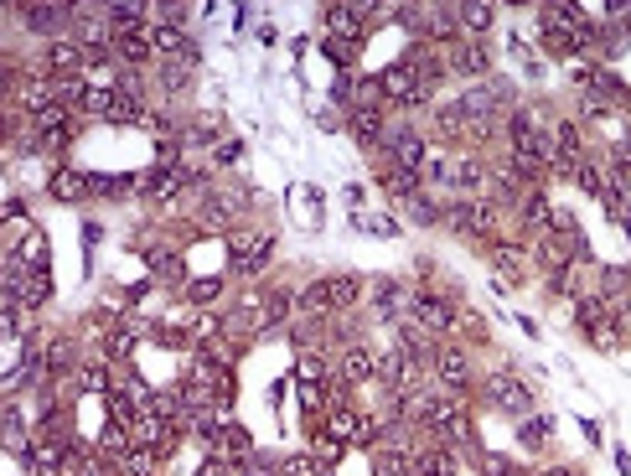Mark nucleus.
Masks as SVG:
<instances>
[{"instance_id": "20", "label": "nucleus", "mask_w": 631, "mask_h": 476, "mask_svg": "<svg viewBox=\"0 0 631 476\" xmlns=\"http://www.w3.org/2000/svg\"><path fill=\"white\" fill-rule=\"evenodd\" d=\"M492 270L502 275V285H523L533 264H528V254L518 244H492Z\"/></svg>"}, {"instance_id": "7", "label": "nucleus", "mask_w": 631, "mask_h": 476, "mask_svg": "<svg viewBox=\"0 0 631 476\" xmlns=\"http://www.w3.org/2000/svg\"><path fill=\"white\" fill-rule=\"evenodd\" d=\"M409 316L425 326L430 337H450V332H456V321H461V306H456V301H445V295H435V290H414Z\"/></svg>"}, {"instance_id": "5", "label": "nucleus", "mask_w": 631, "mask_h": 476, "mask_svg": "<svg viewBox=\"0 0 631 476\" xmlns=\"http://www.w3.org/2000/svg\"><path fill=\"white\" fill-rule=\"evenodd\" d=\"M482 394H487V404L497 414H513V420H528V414H533V389H528L518 373H492L482 383Z\"/></svg>"}, {"instance_id": "4", "label": "nucleus", "mask_w": 631, "mask_h": 476, "mask_svg": "<svg viewBox=\"0 0 631 476\" xmlns=\"http://www.w3.org/2000/svg\"><path fill=\"white\" fill-rule=\"evenodd\" d=\"M378 88H383V109H388V104H394V109H425V104H430V88L414 78L409 63L383 68V73H378Z\"/></svg>"}, {"instance_id": "32", "label": "nucleus", "mask_w": 631, "mask_h": 476, "mask_svg": "<svg viewBox=\"0 0 631 476\" xmlns=\"http://www.w3.org/2000/svg\"><path fill=\"white\" fill-rule=\"evenodd\" d=\"M414 466V451H404V445H378L373 451V476H409Z\"/></svg>"}, {"instance_id": "28", "label": "nucleus", "mask_w": 631, "mask_h": 476, "mask_svg": "<svg viewBox=\"0 0 631 476\" xmlns=\"http://www.w3.org/2000/svg\"><path fill=\"white\" fill-rule=\"evenodd\" d=\"M0 430H6V451L11 456H26V451H32V430H26V414L16 409V404H6V414H0Z\"/></svg>"}, {"instance_id": "49", "label": "nucleus", "mask_w": 631, "mask_h": 476, "mask_svg": "<svg viewBox=\"0 0 631 476\" xmlns=\"http://www.w3.org/2000/svg\"><path fill=\"white\" fill-rule=\"evenodd\" d=\"M611 166H616V171H626V176H631V130H626V135H616V140H611Z\"/></svg>"}, {"instance_id": "23", "label": "nucleus", "mask_w": 631, "mask_h": 476, "mask_svg": "<svg viewBox=\"0 0 631 476\" xmlns=\"http://www.w3.org/2000/svg\"><path fill=\"white\" fill-rule=\"evenodd\" d=\"M150 280H156V285H171V290H187L182 254H176V249H150Z\"/></svg>"}, {"instance_id": "42", "label": "nucleus", "mask_w": 631, "mask_h": 476, "mask_svg": "<svg viewBox=\"0 0 631 476\" xmlns=\"http://www.w3.org/2000/svg\"><path fill=\"white\" fill-rule=\"evenodd\" d=\"M295 378L300 383H326V378H332V373H326V357L316 347H306V352H300V363H295Z\"/></svg>"}, {"instance_id": "10", "label": "nucleus", "mask_w": 631, "mask_h": 476, "mask_svg": "<svg viewBox=\"0 0 631 476\" xmlns=\"http://www.w3.org/2000/svg\"><path fill=\"white\" fill-rule=\"evenodd\" d=\"M16 16H21L26 32L57 42V32H63L68 21H78V6H57V0H42V6H16Z\"/></svg>"}, {"instance_id": "50", "label": "nucleus", "mask_w": 631, "mask_h": 476, "mask_svg": "<svg viewBox=\"0 0 631 476\" xmlns=\"http://www.w3.org/2000/svg\"><path fill=\"white\" fill-rule=\"evenodd\" d=\"M409 213H414V223H440V213H445V207H435L425 192H419V197L409 202Z\"/></svg>"}, {"instance_id": "18", "label": "nucleus", "mask_w": 631, "mask_h": 476, "mask_svg": "<svg viewBox=\"0 0 631 476\" xmlns=\"http://www.w3.org/2000/svg\"><path fill=\"white\" fill-rule=\"evenodd\" d=\"M156 63V47H150V32H130V37H114V68H145Z\"/></svg>"}, {"instance_id": "36", "label": "nucleus", "mask_w": 631, "mask_h": 476, "mask_svg": "<svg viewBox=\"0 0 631 476\" xmlns=\"http://www.w3.org/2000/svg\"><path fill=\"white\" fill-rule=\"evenodd\" d=\"M47 301H52V275H47V270H32V275H26V285H21V306L37 311V306H47Z\"/></svg>"}, {"instance_id": "11", "label": "nucleus", "mask_w": 631, "mask_h": 476, "mask_svg": "<svg viewBox=\"0 0 631 476\" xmlns=\"http://www.w3.org/2000/svg\"><path fill=\"white\" fill-rule=\"evenodd\" d=\"M347 130H352V140L363 145L368 156H373V151H383V140H388V119H383V104H357V109L347 114Z\"/></svg>"}, {"instance_id": "53", "label": "nucleus", "mask_w": 631, "mask_h": 476, "mask_svg": "<svg viewBox=\"0 0 631 476\" xmlns=\"http://www.w3.org/2000/svg\"><path fill=\"white\" fill-rule=\"evenodd\" d=\"M616 321H621V332L631 337V295H626V301H616Z\"/></svg>"}, {"instance_id": "2", "label": "nucleus", "mask_w": 631, "mask_h": 476, "mask_svg": "<svg viewBox=\"0 0 631 476\" xmlns=\"http://www.w3.org/2000/svg\"><path fill=\"white\" fill-rule=\"evenodd\" d=\"M269 254H275V233H269V228H233L228 233V270L238 280L264 275Z\"/></svg>"}, {"instance_id": "12", "label": "nucleus", "mask_w": 631, "mask_h": 476, "mask_svg": "<svg viewBox=\"0 0 631 476\" xmlns=\"http://www.w3.org/2000/svg\"><path fill=\"white\" fill-rule=\"evenodd\" d=\"M337 378L352 383V389H357V383H373V378H378V352H373L368 342H347V347L337 352Z\"/></svg>"}, {"instance_id": "24", "label": "nucleus", "mask_w": 631, "mask_h": 476, "mask_svg": "<svg viewBox=\"0 0 631 476\" xmlns=\"http://www.w3.org/2000/svg\"><path fill=\"white\" fill-rule=\"evenodd\" d=\"M26 270H47L52 264V249H47V233L42 228H26V233H16V249H11Z\"/></svg>"}, {"instance_id": "22", "label": "nucleus", "mask_w": 631, "mask_h": 476, "mask_svg": "<svg viewBox=\"0 0 631 476\" xmlns=\"http://www.w3.org/2000/svg\"><path fill=\"white\" fill-rule=\"evenodd\" d=\"M456 16H461V37L482 42L492 32V21H497V6H487V0H466V6H456Z\"/></svg>"}, {"instance_id": "52", "label": "nucleus", "mask_w": 631, "mask_h": 476, "mask_svg": "<svg viewBox=\"0 0 631 476\" xmlns=\"http://www.w3.org/2000/svg\"><path fill=\"white\" fill-rule=\"evenodd\" d=\"M363 228H368V233H378V238H399V233H404L394 218H363Z\"/></svg>"}, {"instance_id": "41", "label": "nucleus", "mask_w": 631, "mask_h": 476, "mask_svg": "<svg viewBox=\"0 0 631 476\" xmlns=\"http://www.w3.org/2000/svg\"><path fill=\"white\" fill-rule=\"evenodd\" d=\"M326 430H332L337 440H357V430H363V414H357V409H332V414H326Z\"/></svg>"}, {"instance_id": "39", "label": "nucleus", "mask_w": 631, "mask_h": 476, "mask_svg": "<svg viewBox=\"0 0 631 476\" xmlns=\"http://www.w3.org/2000/svg\"><path fill=\"white\" fill-rule=\"evenodd\" d=\"M585 337H590V342H595L600 352H621V337H626V332H621V321H616V311H611L606 321H595Z\"/></svg>"}, {"instance_id": "6", "label": "nucleus", "mask_w": 631, "mask_h": 476, "mask_svg": "<svg viewBox=\"0 0 631 476\" xmlns=\"http://www.w3.org/2000/svg\"><path fill=\"white\" fill-rule=\"evenodd\" d=\"M445 187L461 192V197H487L492 166L482 156H471V151H456V156H445Z\"/></svg>"}, {"instance_id": "40", "label": "nucleus", "mask_w": 631, "mask_h": 476, "mask_svg": "<svg viewBox=\"0 0 631 476\" xmlns=\"http://www.w3.org/2000/svg\"><path fill=\"white\" fill-rule=\"evenodd\" d=\"M549 430H554V420H544V414H528L523 430H518L523 451H544V445H549Z\"/></svg>"}, {"instance_id": "29", "label": "nucleus", "mask_w": 631, "mask_h": 476, "mask_svg": "<svg viewBox=\"0 0 631 476\" xmlns=\"http://www.w3.org/2000/svg\"><path fill=\"white\" fill-rule=\"evenodd\" d=\"M538 42H544V52H549V57H569V63H575V57H585V52L575 47V37H569L564 26L544 21V16H538Z\"/></svg>"}, {"instance_id": "27", "label": "nucleus", "mask_w": 631, "mask_h": 476, "mask_svg": "<svg viewBox=\"0 0 631 476\" xmlns=\"http://www.w3.org/2000/svg\"><path fill=\"white\" fill-rule=\"evenodd\" d=\"M207 456H223V461L238 466V461H249V456H254V435H249L244 425H223V440H218Z\"/></svg>"}, {"instance_id": "38", "label": "nucleus", "mask_w": 631, "mask_h": 476, "mask_svg": "<svg viewBox=\"0 0 631 476\" xmlns=\"http://www.w3.org/2000/svg\"><path fill=\"white\" fill-rule=\"evenodd\" d=\"M311 456H316L321 466H337V461L347 456V440H337L332 430L321 425V430H316V440H311Z\"/></svg>"}, {"instance_id": "13", "label": "nucleus", "mask_w": 631, "mask_h": 476, "mask_svg": "<svg viewBox=\"0 0 631 476\" xmlns=\"http://www.w3.org/2000/svg\"><path fill=\"white\" fill-rule=\"evenodd\" d=\"M409 301H414V290L399 285V280H373V316L378 321H404L409 316Z\"/></svg>"}, {"instance_id": "43", "label": "nucleus", "mask_w": 631, "mask_h": 476, "mask_svg": "<svg viewBox=\"0 0 631 476\" xmlns=\"http://www.w3.org/2000/svg\"><path fill=\"white\" fill-rule=\"evenodd\" d=\"M140 192V176H94V197H130Z\"/></svg>"}, {"instance_id": "31", "label": "nucleus", "mask_w": 631, "mask_h": 476, "mask_svg": "<svg viewBox=\"0 0 631 476\" xmlns=\"http://www.w3.org/2000/svg\"><path fill=\"white\" fill-rule=\"evenodd\" d=\"M135 347H140V332H135L130 321H119L114 332L104 337V357H109V363H130V357H135Z\"/></svg>"}, {"instance_id": "48", "label": "nucleus", "mask_w": 631, "mask_h": 476, "mask_svg": "<svg viewBox=\"0 0 631 476\" xmlns=\"http://www.w3.org/2000/svg\"><path fill=\"white\" fill-rule=\"evenodd\" d=\"M213 161H218V166H238V161H244V140L228 135V140L218 145V151H213Z\"/></svg>"}, {"instance_id": "9", "label": "nucleus", "mask_w": 631, "mask_h": 476, "mask_svg": "<svg viewBox=\"0 0 631 476\" xmlns=\"http://www.w3.org/2000/svg\"><path fill=\"white\" fill-rule=\"evenodd\" d=\"M383 151H388V161L394 166H404V171H425V161H430V140L419 135V130H409V125H394L388 130V140H383Z\"/></svg>"}, {"instance_id": "34", "label": "nucleus", "mask_w": 631, "mask_h": 476, "mask_svg": "<svg viewBox=\"0 0 631 476\" xmlns=\"http://www.w3.org/2000/svg\"><path fill=\"white\" fill-rule=\"evenodd\" d=\"M435 135L450 140V145L466 140V114H461V104H435Z\"/></svg>"}, {"instance_id": "19", "label": "nucleus", "mask_w": 631, "mask_h": 476, "mask_svg": "<svg viewBox=\"0 0 631 476\" xmlns=\"http://www.w3.org/2000/svg\"><path fill=\"white\" fill-rule=\"evenodd\" d=\"M73 389L78 394H114V373H109V357H83V368L73 373Z\"/></svg>"}, {"instance_id": "51", "label": "nucleus", "mask_w": 631, "mask_h": 476, "mask_svg": "<svg viewBox=\"0 0 631 476\" xmlns=\"http://www.w3.org/2000/svg\"><path fill=\"white\" fill-rule=\"evenodd\" d=\"M352 52H357L352 42H337V37H326V57H332L337 68H347V63H352Z\"/></svg>"}, {"instance_id": "26", "label": "nucleus", "mask_w": 631, "mask_h": 476, "mask_svg": "<svg viewBox=\"0 0 631 476\" xmlns=\"http://www.w3.org/2000/svg\"><path fill=\"white\" fill-rule=\"evenodd\" d=\"M192 78H197V68L176 63V57H166V63H156V88H161L166 99H182L187 88H192Z\"/></svg>"}, {"instance_id": "21", "label": "nucleus", "mask_w": 631, "mask_h": 476, "mask_svg": "<svg viewBox=\"0 0 631 476\" xmlns=\"http://www.w3.org/2000/svg\"><path fill=\"white\" fill-rule=\"evenodd\" d=\"M104 16L114 21V37H130V32H150V6H140V0H114V6H104Z\"/></svg>"}, {"instance_id": "47", "label": "nucleus", "mask_w": 631, "mask_h": 476, "mask_svg": "<svg viewBox=\"0 0 631 476\" xmlns=\"http://www.w3.org/2000/svg\"><path fill=\"white\" fill-rule=\"evenodd\" d=\"M238 476H280V461L275 456H249V461H238Z\"/></svg>"}, {"instance_id": "30", "label": "nucleus", "mask_w": 631, "mask_h": 476, "mask_svg": "<svg viewBox=\"0 0 631 476\" xmlns=\"http://www.w3.org/2000/svg\"><path fill=\"white\" fill-rule=\"evenodd\" d=\"M83 368V352L68 342V337H52L47 342V378H57V373H78Z\"/></svg>"}, {"instance_id": "14", "label": "nucleus", "mask_w": 631, "mask_h": 476, "mask_svg": "<svg viewBox=\"0 0 631 476\" xmlns=\"http://www.w3.org/2000/svg\"><path fill=\"white\" fill-rule=\"evenodd\" d=\"M518 228H523L528 238H544V233L554 228V207H549L544 187H533V192L518 202Z\"/></svg>"}, {"instance_id": "16", "label": "nucleus", "mask_w": 631, "mask_h": 476, "mask_svg": "<svg viewBox=\"0 0 631 476\" xmlns=\"http://www.w3.org/2000/svg\"><path fill=\"white\" fill-rule=\"evenodd\" d=\"M450 73H461V78H487L492 73V52L482 47V42H456L450 47Z\"/></svg>"}, {"instance_id": "45", "label": "nucleus", "mask_w": 631, "mask_h": 476, "mask_svg": "<svg viewBox=\"0 0 631 476\" xmlns=\"http://www.w3.org/2000/svg\"><path fill=\"white\" fill-rule=\"evenodd\" d=\"M187 332H192L197 342H213V337L223 332V316H213V311H197V316L187 321Z\"/></svg>"}, {"instance_id": "8", "label": "nucleus", "mask_w": 631, "mask_h": 476, "mask_svg": "<svg viewBox=\"0 0 631 476\" xmlns=\"http://www.w3.org/2000/svg\"><path fill=\"white\" fill-rule=\"evenodd\" d=\"M430 373H435V383H440L445 394H466L471 389V352L461 342H440Z\"/></svg>"}, {"instance_id": "3", "label": "nucleus", "mask_w": 631, "mask_h": 476, "mask_svg": "<svg viewBox=\"0 0 631 476\" xmlns=\"http://www.w3.org/2000/svg\"><path fill=\"white\" fill-rule=\"evenodd\" d=\"M440 223L450 228V233H471V238H492L497 233V223H502V207L492 202V197H456L440 213Z\"/></svg>"}, {"instance_id": "35", "label": "nucleus", "mask_w": 631, "mask_h": 476, "mask_svg": "<svg viewBox=\"0 0 631 476\" xmlns=\"http://www.w3.org/2000/svg\"><path fill=\"white\" fill-rule=\"evenodd\" d=\"M166 456L161 451H150V445H135V451L119 461V476H156V466H161Z\"/></svg>"}, {"instance_id": "15", "label": "nucleus", "mask_w": 631, "mask_h": 476, "mask_svg": "<svg viewBox=\"0 0 631 476\" xmlns=\"http://www.w3.org/2000/svg\"><path fill=\"white\" fill-rule=\"evenodd\" d=\"M363 6H326V37H337V42H363V32H368V26H363Z\"/></svg>"}, {"instance_id": "1", "label": "nucleus", "mask_w": 631, "mask_h": 476, "mask_svg": "<svg viewBox=\"0 0 631 476\" xmlns=\"http://www.w3.org/2000/svg\"><path fill=\"white\" fill-rule=\"evenodd\" d=\"M430 435V445H445V451H471V414H466V399L461 394H445L430 404L425 425H419Z\"/></svg>"}, {"instance_id": "37", "label": "nucleus", "mask_w": 631, "mask_h": 476, "mask_svg": "<svg viewBox=\"0 0 631 476\" xmlns=\"http://www.w3.org/2000/svg\"><path fill=\"white\" fill-rule=\"evenodd\" d=\"M182 295H187V306H197V311H202V306H213L218 295H223V275H202V280H187V290H182Z\"/></svg>"}, {"instance_id": "44", "label": "nucleus", "mask_w": 631, "mask_h": 476, "mask_svg": "<svg viewBox=\"0 0 631 476\" xmlns=\"http://www.w3.org/2000/svg\"><path fill=\"white\" fill-rule=\"evenodd\" d=\"M280 476H332V471H326V466L306 451V456H285V461H280Z\"/></svg>"}, {"instance_id": "33", "label": "nucleus", "mask_w": 631, "mask_h": 476, "mask_svg": "<svg viewBox=\"0 0 631 476\" xmlns=\"http://www.w3.org/2000/svg\"><path fill=\"white\" fill-rule=\"evenodd\" d=\"M326 290H332V311L342 316V311H352L357 301H363V280H357V275H332V280H326Z\"/></svg>"}, {"instance_id": "25", "label": "nucleus", "mask_w": 631, "mask_h": 476, "mask_svg": "<svg viewBox=\"0 0 631 476\" xmlns=\"http://www.w3.org/2000/svg\"><path fill=\"white\" fill-rule=\"evenodd\" d=\"M378 182H383L388 197H399V202H414V197H419V176L404 171V166H394L388 156H383V166H378Z\"/></svg>"}, {"instance_id": "54", "label": "nucleus", "mask_w": 631, "mask_h": 476, "mask_svg": "<svg viewBox=\"0 0 631 476\" xmlns=\"http://www.w3.org/2000/svg\"><path fill=\"white\" fill-rule=\"evenodd\" d=\"M538 476H575V471H569V466H549V471H538Z\"/></svg>"}, {"instance_id": "17", "label": "nucleus", "mask_w": 631, "mask_h": 476, "mask_svg": "<svg viewBox=\"0 0 631 476\" xmlns=\"http://www.w3.org/2000/svg\"><path fill=\"white\" fill-rule=\"evenodd\" d=\"M47 192H52L57 202H83V197H94V176H83V171H73V166H57V171L47 176Z\"/></svg>"}, {"instance_id": "46", "label": "nucleus", "mask_w": 631, "mask_h": 476, "mask_svg": "<svg viewBox=\"0 0 631 476\" xmlns=\"http://www.w3.org/2000/svg\"><path fill=\"white\" fill-rule=\"evenodd\" d=\"M73 130L78 125H68V130H47V135H37V151H47V156H63L68 145H73Z\"/></svg>"}]
</instances>
